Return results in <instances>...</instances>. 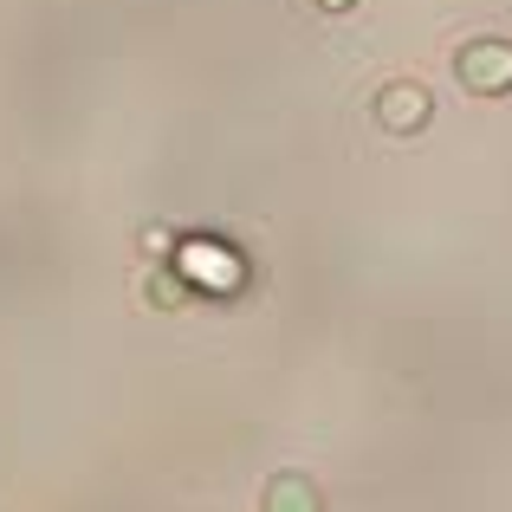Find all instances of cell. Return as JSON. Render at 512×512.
Returning a JSON list of instances; mask_svg holds the SVG:
<instances>
[{"label": "cell", "mask_w": 512, "mask_h": 512, "mask_svg": "<svg viewBox=\"0 0 512 512\" xmlns=\"http://www.w3.org/2000/svg\"><path fill=\"white\" fill-rule=\"evenodd\" d=\"M454 72H461L467 91L500 98V91H512V46L506 39H480V46H467L461 59H454Z\"/></svg>", "instance_id": "cell-1"}, {"label": "cell", "mask_w": 512, "mask_h": 512, "mask_svg": "<svg viewBox=\"0 0 512 512\" xmlns=\"http://www.w3.org/2000/svg\"><path fill=\"white\" fill-rule=\"evenodd\" d=\"M175 266H182L188 286H234V279H240V260H227L221 240H182Z\"/></svg>", "instance_id": "cell-2"}, {"label": "cell", "mask_w": 512, "mask_h": 512, "mask_svg": "<svg viewBox=\"0 0 512 512\" xmlns=\"http://www.w3.org/2000/svg\"><path fill=\"white\" fill-rule=\"evenodd\" d=\"M376 124L396 130V137L422 130V124H428V91H422V85H389L383 98H376Z\"/></svg>", "instance_id": "cell-3"}, {"label": "cell", "mask_w": 512, "mask_h": 512, "mask_svg": "<svg viewBox=\"0 0 512 512\" xmlns=\"http://www.w3.org/2000/svg\"><path fill=\"white\" fill-rule=\"evenodd\" d=\"M260 512H325V500L305 474H273L260 493Z\"/></svg>", "instance_id": "cell-4"}, {"label": "cell", "mask_w": 512, "mask_h": 512, "mask_svg": "<svg viewBox=\"0 0 512 512\" xmlns=\"http://www.w3.org/2000/svg\"><path fill=\"white\" fill-rule=\"evenodd\" d=\"M318 7H331V13H338V7H350V0H318Z\"/></svg>", "instance_id": "cell-5"}]
</instances>
